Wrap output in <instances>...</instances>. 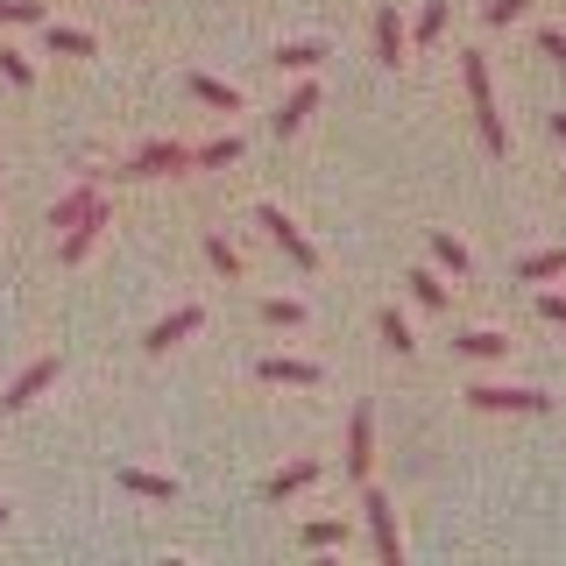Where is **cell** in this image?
Segmentation results:
<instances>
[{"mask_svg":"<svg viewBox=\"0 0 566 566\" xmlns=\"http://www.w3.org/2000/svg\"><path fill=\"white\" fill-rule=\"evenodd\" d=\"M50 227H64V262H85V255H93V241H99V227H106V199H99V185L64 191V199L50 206Z\"/></svg>","mask_w":566,"mask_h":566,"instance_id":"cell-1","label":"cell"},{"mask_svg":"<svg viewBox=\"0 0 566 566\" xmlns=\"http://www.w3.org/2000/svg\"><path fill=\"white\" fill-rule=\"evenodd\" d=\"M0 524H8V503H0Z\"/></svg>","mask_w":566,"mask_h":566,"instance_id":"cell-34","label":"cell"},{"mask_svg":"<svg viewBox=\"0 0 566 566\" xmlns=\"http://www.w3.org/2000/svg\"><path fill=\"white\" fill-rule=\"evenodd\" d=\"M340 538H347V524H333V517L305 524V545H312V553H326V545H340Z\"/></svg>","mask_w":566,"mask_h":566,"instance_id":"cell-28","label":"cell"},{"mask_svg":"<svg viewBox=\"0 0 566 566\" xmlns=\"http://www.w3.org/2000/svg\"><path fill=\"white\" fill-rule=\"evenodd\" d=\"M447 35V0H424V14H418V43H439Z\"/></svg>","mask_w":566,"mask_h":566,"instance_id":"cell-26","label":"cell"},{"mask_svg":"<svg viewBox=\"0 0 566 566\" xmlns=\"http://www.w3.org/2000/svg\"><path fill=\"white\" fill-rule=\"evenodd\" d=\"M120 489L149 495V503H177V482H170V474H149V468H120Z\"/></svg>","mask_w":566,"mask_h":566,"instance_id":"cell-14","label":"cell"},{"mask_svg":"<svg viewBox=\"0 0 566 566\" xmlns=\"http://www.w3.org/2000/svg\"><path fill=\"white\" fill-rule=\"evenodd\" d=\"M376 333H382V347H389V354H418V333H411V318H403L397 305L376 318Z\"/></svg>","mask_w":566,"mask_h":566,"instance_id":"cell-18","label":"cell"},{"mask_svg":"<svg viewBox=\"0 0 566 566\" xmlns=\"http://www.w3.org/2000/svg\"><path fill=\"white\" fill-rule=\"evenodd\" d=\"M538 50H545V57H553V64L566 71V29H538Z\"/></svg>","mask_w":566,"mask_h":566,"instance_id":"cell-31","label":"cell"},{"mask_svg":"<svg viewBox=\"0 0 566 566\" xmlns=\"http://www.w3.org/2000/svg\"><path fill=\"white\" fill-rule=\"evenodd\" d=\"M453 347L468 354V361H503V354H510V333H489V326H474V333H460Z\"/></svg>","mask_w":566,"mask_h":566,"instance_id":"cell-15","label":"cell"},{"mask_svg":"<svg viewBox=\"0 0 566 566\" xmlns=\"http://www.w3.org/2000/svg\"><path fill=\"white\" fill-rule=\"evenodd\" d=\"M489 29H510V22H524V14H531V0H489Z\"/></svg>","mask_w":566,"mask_h":566,"instance_id":"cell-27","label":"cell"},{"mask_svg":"<svg viewBox=\"0 0 566 566\" xmlns=\"http://www.w3.org/2000/svg\"><path fill=\"white\" fill-rule=\"evenodd\" d=\"M206 262L220 276H241V255H234V241H227V234H206Z\"/></svg>","mask_w":566,"mask_h":566,"instance_id":"cell-25","label":"cell"},{"mask_svg":"<svg viewBox=\"0 0 566 566\" xmlns=\"http://www.w3.org/2000/svg\"><path fill=\"white\" fill-rule=\"evenodd\" d=\"M50 382H57V354H43V361H29V368H22V376H14V382H8V397H0V411H29V403H35V397H43V389H50Z\"/></svg>","mask_w":566,"mask_h":566,"instance_id":"cell-8","label":"cell"},{"mask_svg":"<svg viewBox=\"0 0 566 566\" xmlns=\"http://www.w3.org/2000/svg\"><path fill=\"white\" fill-rule=\"evenodd\" d=\"M538 312L553 318V326H566V297H559V291H545V297H538Z\"/></svg>","mask_w":566,"mask_h":566,"instance_id":"cell-32","label":"cell"},{"mask_svg":"<svg viewBox=\"0 0 566 566\" xmlns=\"http://www.w3.org/2000/svg\"><path fill=\"white\" fill-rule=\"evenodd\" d=\"M553 276H566V248H545V255L517 262V283H553Z\"/></svg>","mask_w":566,"mask_h":566,"instance_id":"cell-20","label":"cell"},{"mask_svg":"<svg viewBox=\"0 0 566 566\" xmlns=\"http://www.w3.org/2000/svg\"><path fill=\"white\" fill-rule=\"evenodd\" d=\"M255 227H262V234H270V241H276V248H283V255H291V262H297L305 276L318 270V248L305 241V227H297V220H291L283 206H262V212H255Z\"/></svg>","mask_w":566,"mask_h":566,"instance_id":"cell-5","label":"cell"},{"mask_svg":"<svg viewBox=\"0 0 566 566\" xmlns=\"http://www.w3.org/2000/svg\"><path fill=\"white\" fill-rule=\"evenodd\" d=\"M312 482H318V460H291V468H276L270 482H262V495L283 503V495H297V489H312Z\"/></svg>","mask_w":566,"mask_h":566,"instance_id":"cell-13","label":"cell"},{"mask_svg":"<svg viewBox=\"0 0 566 566\" xmlns=\"http://www.w3.org/2000/svg\"><path fill=\"white\" fill-rule=\"evenodd\" d=\"M227 164H241V135H220L206 149H191V170H227Z\"/></svg>","mask_w":566,"mask_h":566,"instance_id":"cell-21","label":"cell"},{"mask_svg":"<svg viewBox=\"0 0 566 566\" xmlns=\"http://www.w3.org/2000/svg\"><path fill=\"white\" fill-rule=\"evenodd\" d=\"M199 326H206V312H199V305H177L170 318H156V326L142 333V347H149V354H170L177 340H191Z\"/></svg>","mask_w":566,"mask_h":566,"instance_id":"cell-9","label":"cell"},{"mask_svg":"<svg viewBox=\"0 0 566 566\" xmlns=\"http://www.w3.org/2000/svg\"><path fill=\"white\" fill-rule=\"evenodd\" d=\"M432 262H439V270H447V276H468V270H474L468 241H460V234H447V227H439V234H432Z\"/></svg>","mask_w":566,"mask_h":566,"instance_id":"cell-16","label":"cell"},{"mask_svg":"<svg viewBox=\"0 0 566 566\" xmlns=\"http://www.w3.org/2000/svg\"><path fill=\"white\" fill-rule=\"evenodd\" d=\"M262 318H270V326H305V305H297V297H262Z\"/></svg>","mask_w":566,"mask_h":566,"instance_id":"cell-24","label":"cell"},{"mask_svg":"<svg viewBox=\"0 0 566 566\" xmlns=\"http://www.w3.org/2000/svg\"><path fill=\"white\" fill-rule=\"evenodd\" d=\"M185 170H191L185 142H149L142 156H128V170H120V177H185Z\"/></svg>","mask_w":566,"mask_h":566,"instance_id":"cell-7","label":"cell"},{"mask_svg":"<svg viewBox=\"0 0 566 566\" xmlns=\"http://www.w3.org/2000/svg\"><path fill=\"white\" fill-rule=\"evenodd\" d=\"M255 376H262V382H291V389H312L318 376H326V368H318V361H305V354H270V361H262Z\"/></svg>","mask_w":566,"mask_h":566,"instance_id":"cell-10","label":"cell"},{"mask_svg":"<svg viewBox=\"0 0 566 566\" xmlns=\"http://www.w3.org/2000/svg\"><path fill=\"white\" fill-rule=\"evenodd\" d=\"M318 57H326V43H276V71H318Z\"/></svg>","mask_w":566,"mask_h":566,"instance_id":"cell-23","label":"cell"},{"mask_svg":"<svg viewBox=\"0 0 566 566\" xmlns=\"http://www.w3.org/2000/svg\"><path fill=\"white\" fill-rule=\"evenodd\" d=\"M468 403H474V411H524V418L553 411L545 389H517V382H468Z\"/></svg>","mask_w":566,"mask_h":566,"instance_id":"cell-4","label":"cell"},{"mask_svg":"<svg viewBox=\"0 0 566 566\" xmlns=\"http://www.w3.org/2000/svg\"><path fill=\"white\" fill-rule=\"evenodd\" d=\"M376 64H389V71L403 64V14L397 8H376Z\"/></svg>","mask_w":566,"mask_h":566,"instance_id":"cell-12","label":"cell"},{"mask_svg":"<svg viewBox=\"0 0 566 566\" xmlns=\"http://www.w3.org/2000/svg\"><path fill=\"white\" fill-rule=\"evenodd\" d=\"M361 517H368V545L382 566H403V538H397V503L382 489H361Z\"/></svg>","mask_w":566,"mask_h":566,"instance_id":"cell-3","label":"cell"},{"mask_svg":"<svg viewBox=\"0 0 566 566\" xmlns=\"http://www.w3.org/2000/svg\"><path fill=\"white\" fill-rule=\"evenodd\" d=\"M0 78H8V85H29V78H35V64L22 57V50H0Z\"/></svg>","mask_w":566,"mask_h":566,"instance_id":"cell-29","label":"cell"},{"mask_svg":"<svg viewBox=\"0 0 566 566\" xmlns=\"http://www.w3.org/2000/svg\"><path fill=\"white\" fill-rule=\"evenodd\" d=\"M191 99H206V106H220V114H241V93L234 85H220V78H206V71H191Z\"/></svg>","mask_w":566,"mask_h":566,"instance_id":"cell-17","label":"cell"},{"mask_svg":"<svg viewBox=\"0 0 566 566\" xmlns=\"http://www.w3.org/2000/svg\"><path fill=\"white\" fill-rule=\"evenodd\" d=\"M368 468H376V411L354 403V418H347V474L368 482Z\"/></svg>","mask_w":566,"mask_h":566,"instance_id":"cell-6","label":"cell"},{"mask_svg":"<svg viewBox=\"0 0 566 566\" xmlns=\"http://www.w3.org/2000/svg\"><path fill=\"white\" fill-rule=\"evenodd\" d=\"M50 57H93V35L71 22H50Z\"/></svg>","mask_w":566,"mask_h":566,"instance_id":"cell-22","label":"cell"},{"mask_svg":"<svg viewBox=\"0 0 566 566\" xmlns=\"http://www.w3.org/2000/svg\"><path fill=\"white\" fill-rule=\"evenodd\" d=\"M312 114H318V85L305 78V85H297V93H291V99H283V106H276V114H270V128H276V135H297V128H305V120H312Z\"/></svg>","mask_w":566,"mask_h":566,"instance_id":"cell-11","label":"cell"},{"mask_svg":"<svg viewBox=\"0 0 566 566\" xmlns=\"http://www.w3.org/2000/svg\"><path fill=\"white\" fill-rule=\"evenodd\" d=\"M0 22H14V29H22V22H43V0H0Z\"/></svg>","mask_w":566,"mask_h":566,"instance_id":"cell-30","label":"cell"},{"mask_svg":"<svg viewBox=\"0 0 566 566\" xmlns=\"http://www.w3.org/2000/svg\"><path fill=\"white\" fill-rule=\"evenodd\" d=\"M460 85H468V114H474V135H482L489 156H510V128H503V106H495V85H489V57L468 50L460 57Z\"/></svg>","mask_w":566,"mask_h":566,"instance_id":"cell-2","label":"cell"},{"mask_svg":"<svg viewBox=\"0 0 566 566\" xmlns=\"http://www.w3.org/2000/svg\"><path fill=\"white\" fill-rule=\"evenodd\" d=\"M411 297H418L424 312H447L453 305V291H447V276H439V270H411Z\"/></svg>","mask_w":566,"mask_h":566,"instance_id":"cell-19","label":"cell"},{"mask_svg":"<svg viewBox=\"0 0 566 566\" xmlns=\"http://www.w3.org/2000/svg\"><path fill=\"white\" fill-rule=\"evenodd\" d=\"M553 135H559V142H566V114H553Z\"/></svg>","mask_w":566,"mask_h":566,"instance_id":"cell-33","label":"cell"}]
</instances>
